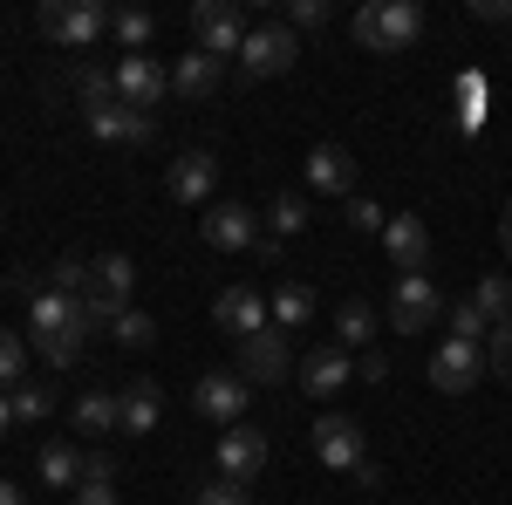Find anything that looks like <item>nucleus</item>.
Returning a JSON list of instances; mask_svg holds the SVG:
<instances>
[{
	"instance_id": "nucleus-1",
	"label": "nucleus",
	"mask_w": 512,
	"mask_h": 505,
	"mask_svg": "<svg viewBox=\"0 0 512 505\" xmlns=\"http://www.w3.org/2000/svg\"><path fill=\"white\" fill-rule=\"evenodd\" d=\"M82 301H69V294H35L28 301V349L48 362V369H76L82 362Z\"/></svg>"
},
{
	"instance_id": "nucleus-2",
	"label": "nucleus",
	"mask_w": 512,
	"mask_h": 505,
	"mask_svg": "<svg viewBox=\"0 0 512 505\" xmlns=\"http://www.w3.org/2000/svg\"><path fill=\"white\" fill-rule=\"evenodd\" d=\"M349 35L369 48V55H403L410 41L424 35V7L417 0H369L349 14Z\"/></svg>"
},
{
	"instance_id": "nucleus-3",
	"label": "nucleus",
	"mask_w": 512,
	"mask_h": 505,
	"mask_svg": "<svg viewBox=\"0 0 512 505\" xmlns=\"http://www.w3.org/2000/svg\"><path fill=\"white\" fill-rule=\"evenodd\" d=\"M110 0H41V14H35V28L55 48H69V55H89L96 41L110 35Z\"/></svg>"
},
{
	"instance_id": "nucleus-4",
	"label": "nucleus",
	"mask_w": 512,
	"mask_h": 505,
	"mask_svg": "<svg viewBox=\"0 0 512 505\" xmlns=\"http://www.w3.org/2000/svg\"><path fill=\"white\" fill-rule=\"evenodd\" d=\"M437 314H444V294H437L431 273H396V287H390V328L396 335H424V328H437Z\"/></svg>"
},
{
	"instance_id": "nucleus-5",
	"label": "nucleus",
	"mask_w": 512,
	"mask_h": 505,
	"mask_svg": "<svg viewBox=\"0 0 512 505\" xmlns=\"http://www.w3.org/2000/svg\"><path fill=\"white\" fill-rule=\"evenodd\" d=\"M294 55H301V41H294V28L287 21H274V28H253L246 35V48H239V76L246 82H274L294 69Z\"/></svg>"
},
{
	"instance_id": "nucleus-6",
	"label": "nucleus",
	"mask_w": 512,
	"mask_h": 505,
	"mask_svg": "<svg viewBox=\"0 0 512 505\" xmlns=\"http://www.w3.org/2000/svg\"><path fill=\"white\" fill-rule=\"evenodd\" d=\"M192 35H198V48H205V55H219V62H226V55H239V48H246L253 21L239 14L233 0H198V7H192Z\"/></svg>"
},
{
	"instance_id": "nucleus-7",
	"label": "nucleus",
	"mask_w": 512,
	"mask_h": 505,
	"mask_svg": "<svg viewBox=\"0 0 512 505\" xmlns=\"http://www.w3.org/2000/svg\"><path fill=\"white\" fill-rule=\"evenodd\" d=\"M246 396H253V383H239V369H212V376H198V389H192L198 417L219 424V430L246 424Z\"/></svg>"
},
{
	"instance_id": "nucleus-8",
	"label": "nucleus",
	"mask_w": 512,
	"mask_h": 505,
	"mask_svg": "<svg viewBox=\"0 0 512 505\" xmlns=\"http://www.w3.org/2000/svg\"><path fill=\"white\" fill-rule=\"evenodd\" d=\"M239 383H294V349L280 328H260L239 342Z\"/></svg>"
},
{
	"instance_id": "nucleus-9",
	"label": "nucleus",
	"mask_w": 512,
	"mask_h": 505,
	"mask_svg": "<svg viewBox=\"0 0 512 505\" xmlns=\"http://www.w3.org/2000/svg\"><path fill=\"white\" fill-rule=\"evenodd\" d=\"M198 233H205V246H219V253H253L260 246V219L239 205V198H219V205H205V219H198Z\"/></svg>"
},
{
	"instance_id": "nucleus-10",
	"label": "nucleus",
	"mask_w": 512,
	"mask_h": 505,
	"mask_svg": "<svg viewBox=\"0 0 512 505\" xmlns=\"http://www.w3.org/2000/svg\"><path fill=\"white\" fill-rule=\"evenodd\" d=\"M164 96H171V69H158L151 55H123L117 62V103H130V110H158Z\"/></svg>"
},
{
	"instance_id": "nucleus-11",
	"label": "nucleus",
	"mask_w": 512,
	"mask_h": 505,
	"mask_svg": "<svg viewBox=\"0 0 512 505\" xmlns=\"http://www.w3.org/2000/svg\"><path fill=\"white\" fill-rule=\"evenodd\" d=\"M478 376H485V349L478 342H444V349L431 355V389H444V396H465V389H478Z\"/></svg>"
},
{
	"instance_id": "nucleus-12",
	"label": "nucleus",
	"mask_w": 512,
	"mask_h": 505,
	"mask_svg": "<svg viewBox=\"0 0 512 505\" xmlns=\"http://www.w3.org/2000/svg\"><path fill=\"white\" fill-rule=\"evenodd\" d=\"M212 321H219L233 342L260 335V328H274V314H267V294H260V287H226V294L212 301Z\"/></svg>"
},
{
	"instance_id": "nucleus-13",
	"label": "nucleus",
	"mask_w": 512,
	"mask_h": 505,
	"mask_svg": "<svg viewBox=\"0 0 512 505\" xmlns=\"http://www.w3.org/2000/svg\"><path fill=\"white\" fill-rule=\"evenodd\" d=\"M315 458L328 471H355L369 458V451H362V424H355V417H335V410L315 417Z\"/></svg>"
},
{
	"instance_id": "nucleus-14",
	"label": "nucleus",
	"mask_w": 512,
	"mask_h": 505,
	"mask_svg": "<svg viewBox=\"0 0 512 505\" xmlns=\"http://www.w3.org/2000/svg\"><path fill=\"white\" fill-rule=\"evenodd\" d=\"M294 383L308 389V396H321V403H328V396H342V389L355 383V362H349V349H335V342H328V349L301 355V369H294Z\"/></svg>"
},
{
	"instance_id": "nucleus-15",
	"label": "nucleus",
	"mask_w": 512,
	"mask_h": 505,
	"mask_svg": "<svg viewBox=\"0 0 512 505\" xmlns=\"http://www.w3.org/2000/svg\"><path fill=\"white\" fill-rule=\"evenodd\" d=\"M212 185H219V157L212 151H185V157H171V171H164V192L178 205H205Z\"/></svg>"
},
{
	"instance_id": "nucleus-16",
	"label": "nucleus",
	"mask_w": 512,
	"mask_h": 505,
	"mask_svg": "<svg viewBox=\"0 0 512 505\" xmlns=\"http://www.w3.org/2000/svg\"><path fill=\"white\" fill-rule=\"evenodd\" d=\"M267 471V430H253V424H233L226 437H219V478H260Z\"/></svg>"
},
{
	"instance_id": "nucleus-17",
	"label": "nucleus",
	"mask_w": 512,
	"mask_h": 505,
	"mask_svg": "<svg viewBox=\"0 0 512 505\" xmlns=\"http://www.w3.org/2000/svg\"><path fill=\"white\" fill-rule=\"evenodd\" d=\"M164 417V389L151 383V376H137L130 389H117V430L123 437H151Z\"/></svg>"
},
{
	"instance_id": "nucleus-18",
	"label": "nucleus",
	"mask_w": 512,
	"mask_h": 505,
	"mask_svg": "<svg viewBox=\"0 0 512 505\" xmlns=\"http://www.w3.org/2000/svg\"><path fill=\"white\" fill-rule=\"evenodd\" d=\"M383 246H390L396 273H424V267H431V233H424L417 212H396L390 226H383Z\"/></svg>"
},
{
	"instance_id": "nucleus-19",
	"label": "nucleus",
	"mask_w": 512,
	"mask_h": 505,
	"mask_svg": "<svg viewBox=\"0 0 512 505\" xmlns=\"http://www.w3.org/2000/svg\"><path fill=\"white\" fill-rule=\"evenodd\" d=\"M308 185L349 205L355 198V157L342 151V144H315V151H308Z\"/></svg>"
},
{
	"instance_id": "nucleus-20",
	"label": "nucleus",
	"mask_w": 512,
	"mask_h": 505,
	"mask_svg": "<svg viewBox=\"0 0 512 505\" xmlns=\"http://www.w3.org/2000/svg\"><path fill=\"white\" fill-rule=\"evenodd\" d=\"M82 123H89V137H103V144H151V117H144V110H130V103L82 110Z\"/></svg>"
},
{
	"instance_id": "nucleus-21",
	"label": "nucleus",
	"mask_w": 512,
	"mask_h": 505,
	"mask_svg": "<svg viewBox=\"0 0 512 505\" xmlns=\"http://www.w3.org/2000/svg\"><path fill=\"white\" fill-rule=\"evenodd\" d=\"M219 82H226V62L205 55V48H185L178 69H171V89H178V96H219Z\"/></svg>"
},
{
	"instance_id": "nucleus-22",
	"label": "nucleus",
	"mask_w": 512,
	"mask_h": 505,
	"mask_svg": "<svg viewBox=\"0 0 512 505\" xmlns=\"http://www.w3.org/2000/svg\"><path fill=\"white\" fill-rule=\"evenodd\" d=\"M35 471H41V485H48V492H76L82 451L69 444V437H48V444H41V458H35Z\"/></svg>"
},
{
	"instance_id": "nucleus-23",
	"label": "nucleus",
	"mask_w": 512,
	"mask_h": 505,
	"mask_svg": "<svg viewBox=\"0 0 512 505\" xmlns=\"http://www.w3.org/2000/svg\"><path fill=\"white\" fill-rule=\"evenodd\" d=\"M335 349H349V355L376 349V314H369V301H362V294H349V301L335 308Z\"/></svg>"
},
{
	"instance_id": "nucleus-24",
	"label": "nucleus",
	"mask_w": 512,
	"mask_h": 505,
	"mask_svg": "<svg viewBox=\"0 0 512 505\" xmlns=\"http://www.w3.org/2000/svg\"><path fill=\"white\" fill-rule=\"evenodd\" d=\"M267 314H274L280 335H287V328H308V321H315V294H308V287H294V280H280L274 294H267Z\"/></svg>"
},
{
	"instance_id": "nucleus-25",
	"label": "nucleus",
	"mask_w": 512,
	"mask_h": 505,
	"mask_svg": "<svg viewBox=\"0 0 512 505\" xmlns=\"http://www.w3.org/2000/svg\"><path fill=\"white\" fill-rule=\"evenodd\" d=\"M130 287H137V260H130V253H103V260H96V294L117 301V308H130Z\"/></svg>"
},
{
	"instance_id": "nucleus-26",
	"label": "nucleus",
	"mask_w": 512,
	"mask_h": 505,
	"mask_svg": "<svg viewBox=\"0 0 512 505\" xmlns=\"http://www.w3.org/2000/svg\"><path fill=\"white\" fill-rule=\"evenodd\" d=\"M76 430L82 437H117V396H110V389L76 396Z\"/></svg>"
},
{
	"instance_id": "nucleus-27",
	"label": "nucleus",
	"mask_w": 512,
	"mask_h": 505,
	"mask_svg": "<svg viewBox=\"0 0 512 505\" xmlns=\"http://www.w3.org/2000/svg\"><path fill=\"white\" fill-rule=\"evenodd\" d=\"M110 35H117L123 55H144V48H151V35H158V21H151L144 7H117V14H110Z\"/></svg>"
},
{
	"instance_id": "nucleus-28",
	"label": "nucleus",
	"mask_w": 512,
	"mask_h": 505,
	"mask_svg": "<svg viewBox=\"0 0 512 505\" xmlns=\"http://www.w3.org/2000/svg\"><path fill=\"white\" fill-rule=\"evenodd\" d=\"M76 96L82 110H103V103H117V69H103V62H76Z\"/></svg>"
},
{
	"instance_id": "nucleus-29",
	"label": "nucleus",
	"mask_w": 512,
	"mask_h": 505,
	"mask_svg": "<svg viewBox=\"0 0 512 505\" xmlns=\"http://www.w3.org/2000/svg\"><path fill=\"white\" fill-rule=\"evenodd\" d=\"M472 308L485 314L492 328H499V321H512V280H506V273H485V280L472 287Z\"/></svg>"
},
{
	"instance_id": "nucleus-30",
	"label": "nucleus",
	"mask_w": 512,
	"mask_h": 505,
	"mask_svg": "<svg viewBox=\"0 0 512 505\" xmlns=\"http://www.w3.org/2000/svg\"><path fill=\"white\" fill-rule=\"evenodd\" d=\"M48 280H55V294H69V301H82V294H96V260H55L48 267Z\"/></svg>"
},
{
	"instance_id": "nucleus-31",
	"label": "nucleus",
	"mask_w": 512,
	"mask_h": 505,
	"mask_svg": "<svg viewBox=\"0 0 512 505\" xmlns=\"http://www.w3.org/2000/svg\"><path fill=\"white\" fill-rule=\"evenodd\" d=\"M21 383H28V342H21L14 328H0V389L14 396Z\"/></svg>"
},
{
	"instance_id": "nucleus-32",
	"label": "nucleus",
	"mask_w": 512,
	"mask_h": 505,
	"mask_svg": "<svg viewBox=\"0 0 512 505\" xmlns=\"http://www.w3.org/2000/svg\"><path fill=\"white\" fill-rule=\"evenodd\" d=\"M55 417V389L48 383H21L14 389V424H48Z\"/></svg>"
},
{
	"instance_id": "nucleus-33",
	"label": "nucleus",
	"mask_w": 512,
	"mask_h": 505,
	"mask_svg": "<svg viewBox=\"0 0 512 505\" xmlns=\"http://www.w3.org/2000/svg\"><path fill=\"white\" fill-rule=\"evenodd\" d=\"M110 335H117L123 349H151V342H158V321H151L144 308H123L117 321H110Z\"/></svg>"
},
{
	"instance_id": "nucleus-34",
	"label": "nucleus",
	"mask_w": 512,
	"mask_h": 505,
	"mask_svg": "<svg viewBox=\"0 0 512 505\" xmlns=\"http://www.w3.org/2000/svg\"><path fill=\"white\" fill-rule=\"evenodd\" d=\"M301 226H308V198L280 192V198H274V212H267V233H274V239H294Z\"/></svg>"
},
{
	"instance_id": "nucleus-35",
	"label": "nucleus",
	"mask_w": 512,
	"mask_h": 505,
	"mask_svg": "<svg viewBox=\"0 0 512 505\" xmlns=\"http://www.w3.org/2000/svg\"><path fill=\"white\" fill-rule=\"evenodd\" d=\"M485 369H492L499 383H512V321H499V328L485 335Z\"/></svg>"
},
{
	"instance_id": "nucleus-36",
	"label": "nucleus",
	"mask_w": 512,
	"mask_h": 505,
	"mask_svg": "<svg viewBox=\"0 0 512 505\" xmlns=\"http://www.w3.org/2000/svg\"><path fill=\"white\" fill-rule=\"evenodd\" d=\"M328 21H335L328 0H294V7H287V28H294V35H315V28H328Z\"/></svg>"
},
{
	"instance_id": "nucleus-37",
	"label": "nucleus",
	"mask_w": 512,
	"mask_h": 505,
	"mask_svg": "<svg viewBox=\"0 0 512 505\" xmlns=\"http://www.w3.org/2000/svg\"><path fill=\"white\" fill-rule=\"evenodd\" d=\"M192 505H253V492H246L239 478H205Z\"/></svg>"
},
{
	"instance_id": "nucleus-38",
	"label": "nucleus",
	"mask_w": 512,
	"mask_h": 505,
	"mask_svg": "<svg viewBox=\"0 0 512 505\" xmlns=\"http://www.w3.org/2000/svg\"><path fill=\"white\" fill-rule=\"evenodd\" d=\"M383 226H390V212L376 198H349V233H383Z\"/></svg>"
},
{
	"instance_id": "nucleus-39",
	"label": "nucleus",
	"mask_w": 512,
	"mask_h": 505,
	"mask_svg": "<svg viewBox=\"0 0 512 505\" xmlns=\"http://www.w3.org/2000/svg\"><path fill=\"white\" fill-rule=\"evenodd\" d=\"M451 335H458V342H478V335H492V321H485L472 301H458V314H451Z\"/></svg>"
},
{
	"instance_id": "nucleus-40",
	"label": "nucleus",
	"mask_w": 512,
	"mask_h": 505,
	"mask_svg": "<svg viewBox=\"0 0 512 505\" xmlns=\"http://www.w3.org/2000/svg\"><path fill=\"white\" fill-rule=\"evenodd\" d=\"M117 478V458L110 451H82V485H110Z\"/></svg>"
},
{
	"instance_id": "nucleus-41",
	"label": "nucleus",
	"mask_w": 512,
	"mask_h": 505,
	"mask_svg": "<svg viewBox=\"0 0 512 505\" xmlns=\"http://www.w3.org/2000/svg\"><path fill=\"white\" fill-rule=\"evenodd\" d=\"M355 376H362V383H383V376H390V355H383V349H362Z\"/></svg>"
},
{
	"instance_id": "nucleus-42",
	"label": "nucleus",
	"mask_w": 512,
	"mask_h": 505,
	"mask_svg": "<svg viewBox=\"0 0 512 505\" xmlns=\"http://www.w3.org/2000/svg\"><path fill=\"white\" fill-rule=\"evenodd\" d=\"M69 505H123L110 485H82V492H69Z\"/></svg>"
},
{
	"instance_id": "nucleus-43",
	"label": "nucleus",
	"mask_w": 512,
	"mask_h": 505,
	"mask_svg": "<svg viewBox=\"0 0 512 505\" xmlns=\"http://www.w3.org/2000/svg\"><path fill=\"white\" fill-rule=\"evenodd\" d=\"M355 485H362V492H376V485H383V465H369V458H362V465H355Z\"/></svg>"
},
{
	"instance_id": "nucleus-44",
	"label": "nucleus",
	"mask_w": 512,
	"mask_h": 505,
	"mask_svg": "<svg viewBox=\"0 0 512 505\" xmlns=\"http://www.w3.org/2000/svg\"><path fill=\"white\" fill-rule=\"evenodd\" d=\"M7 430H14V396L0 389V437H7Z\"/></svg>"
},
{
	"instance_id": "nucleus-45",
	"label": "nucleus",
	"mask_w": 512,
	"mask_h": 505,
	"mask_svg": "<svg viewBox=\"0 0 512 505\" xmlns=\"http://www.w3.org/2000/svg\"><path fill=\"white\" fill-rule=\"evenodd\" d=\"M0 505H28V492H21V485H7V478H0Z\"/></svg>"
},
{
	"instance_id": "nucleus-46",
	"label": "nucleus",
	"mask_w": 512,
	"mask_h": 505,
	"mask_svg": "<svg viewBox=\"0 0 512 505\" xmlns=\"http://www.w3.org/2000/svg\"><path fill=\"white\" fill-rule=\"evenodd\" d=\"M499 246L512 253V205H506V219H499Z\"/></svg>"
}]
</instances>
